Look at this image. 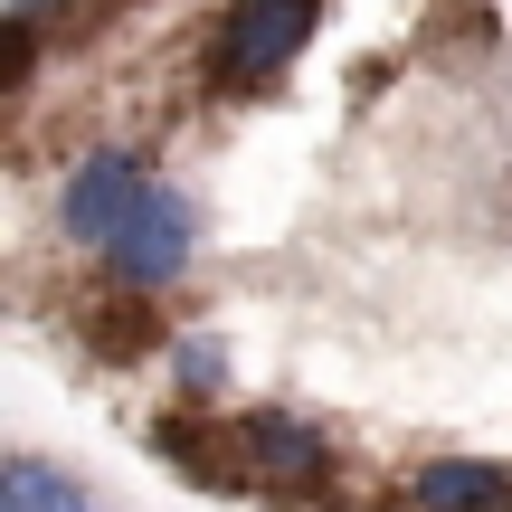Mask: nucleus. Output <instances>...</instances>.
I'll return each mask as SVG.
<instances>
[{"instance_id": "3", "label": "nucleus", "mask_w": 512, "mask_h": 512, "mask_svg": "<svg viewBox=\"0 0 512 512\" xmlns=\"http://www.w3.org/2000/svg\"><path fill=\"white\" fill-rule=\"evenodd\" d=\"M323 0H228L219 19V76L228 86H275V76L304 57Z\"/></svg>"}, {"instance_id": "4", "label": "nucleus", "mask_w": 512, "mask_h": 512, "mask_svg": "<svg viewBox=\"0 0 512 512\" xmlns=\"http://www.w3.org/2000/svg\"><path fill=\"white\" fill-rule=\"evenodd\" d=\"M408 503L418 512H512V465L494 456H427L408 475Z\"/></svg>"}, {"instance_id": "2", "label": "nucleus", "mask_w": 512, "mask_h": 512, "mask_svg": "<svg viewBox=\"0 0 512 512\" xmlns=\"http://www.w3.org/2000/svg\"><path fill=\"white\" fill-rule=\"evenodd\" d=\"M143 190H152L143 152H133V143H95V152H76L67 190H57V228H67L76 247H105L114 228L143 209Z\"/></svg>"}, {"instance_id": "6", "label": "nucleus", "mask_w": 512, "mask_h": 512, "mask_svg": "<svg viewBox=\"0 0 512 512\" xmlns=\"http://www.w3.org/2000/svg\"><path fill=\"white\" fill-rule=\"evenodd\" d=\"M0 512H105L76 475H57L48 456H10L0 465Z\"/></svg>"}, {"instance_id": "7", "label": "nucleus", "mask_w": 512, "mask_h": 512, "mask_svg": "<svg viewBox=\"0 0 512 512\" xmlns=\"http://www.w3.org/2000/svg\"><path fill=\"white\" fill-rule=\"evenodd\" d=\"M171 380H181V399H219L228 389V342L219 332H181L171 342Z\"/></svg>"}, {"instance_id": "5", "label": "nucleus", "mask_w": 512, "mask_h": 512, "mask_svg": "<svg viewBox=\"0 0 512 512\" xmlns=\"http://www.w3.org/2000/svg\"><path fill=\"white\" fill-rule=\"evenodd\" d=\"M238 456L266 475H323V427H304L294 408H247L238 418Z\"/></svg>"}, {"instance_id": "1", "label": "nucleus", "mask_w": 512, "mask_h": 512, "mask_svg": "<svg viewBox=\"0 0 512 512\" xmlns=\"http://www.w3.org/2000/svg\"><path fill=\"white\" fill-rule=\"evenodd\" d=\"M95 256H105V275H114L124 294H171V285L190 275V256H200V209H190L171 181H152L143 209H133V219L114 228Z\"/></svg>"}]
</instances>
